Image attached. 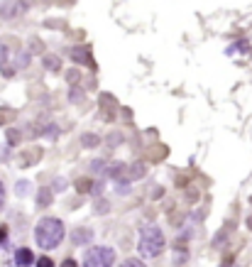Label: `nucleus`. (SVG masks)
Segmentation results:
<instances>
[{
  "label": "nucleus",
  "mask_w": 252,
  "mask_h": 267,
  "mask_svg": "<svg viewBox=\"0 0 252 267\" xmlns=\"http://www.w3.org/2000/svg\"><path fill=\"white\" fill-rule=\"evenodd\" d=\"M34 240L44 250H54L56 245L64 240V223L59 218H52V216L42 218L37 223V228H34Z\"/></svg>",
  "instance_id": "nucleus-1"
},
{
  "label": "nucleus",
  "mask_w": 252,
  "mask_h": 267,
  "mask_svg": "<svg viewBox=\"0 0 252 267\" xmlns=\"http://www.w3.org/2000/svg\"><path fill=\"white\" fill-rule=\"evenodd\" d=\"M164 233H162V228L157 225V223H147L140 228V243H137V250H140V255L142 257H157L162 255V250H164Z\"/></svg>",
  "instance_id": "nucleus-2"
},
{
  "label": "nucleus",
  "mask_w": 252,
  "mask_h": 267,
  "mask_svg": "<svg viewBox=\"0 0 252 267\" xmlns=\"http://www.w3.org/2000/svg\"><path fill=\"white\" fill-rule=\"evenodd\" d=\"M115 250L108 245H96L83 255V267H113Z\"/></svg>",
  "instance_id": "nucleus-3"
},
{
  "label": "nucleus",
  "mask_w": 252,
  "mask_h": 267,
  "mask_svg": "<svg viewBox=\"0 0 252 267\" xmlns=\"http://www.w3.org/2000/svg\"><path fill=\"white\" fill-rule=\"evenodd\" d=\"M71 240L76 245H86L93 240V231L88 225H78V228H74V233H71Z\"/></svg>",
  "instance_id": "nucleus-4"
},
{
  "label": "nucleus",
  "mask_w": 252,
  "mask_h": 267,
  "mask_svg": "<svg viewBox=\"0 0 252 267\" xmlns=\"http://www.w3.org/2000/svg\"><path fill=\"white\" fill-rule=\"evenodd\" d=\"M15 265H17V267L34 265V253L30 250V248H20V250L15 253Z\"/></svg>",
  "instance_id": "nucleus-5"
},
{
  "label": "nucleus",
  "mask_w": 252,
  "mask_h": 267,
  "mask_svg": "<svg viewBox=\"0 0 252 267\" xmlns=\"http://www.w3.org/2000/svg\"><path fill=\"white\" fill-rule=\"evenodd\" d=\"M22 8H25L22 3H5L3 10H0V15H3V17H15L17 12H22Z\"/></svg>",
  "instance_id": "nucleus-6"
},
{
  "label": "nucleus",
  "mask_w": 252,
  "mask_h": 267,
  "mask_svg": "<svg viewBox=\"0 0 252 267\" xmlns=\"http://www.w3.org/2000/svg\"><path fill=\"white\" fill-rule=\"evenodd\" d=\"M71 56L76 59L78 64H86V67H93V59L88 56L86 49H71Z\"/></svg>",
  "instance_id": "nucleus-7"
},
{
  "label": "nucleus",
  "mask_w": 252,
  "mask_h": 267,
  "mask_svg": "<svg viewBox=\"0 0 252 267\" xmlns=\"http://www.w3.org/2000/svg\"><path fill=\"white\" fill-rule=\"evenodd\" d=\"M81 145L88 147V150H91V147H98L100 145V137H98V135H93V133H86V135H81Z\"/></svg>",
  "instance_id": "nucleus-8"
},
{
  "label": "nucleus",
  "mask_w": 252,
  "mask_h": 267,
  "mask_svg": "<svg viewBox=\"0 0 252 267\" xmlns=\"http://www.w3.org/2000/svg\"><path fill=\"white\" fill-rule=\"evenodd\" d=\"M42 64L44 67H47V71H59V64H61V61H59V56H44L42 59Z\"/></svg>",
  "instance_id": "nucleus-9"
},
{
  "label": "nucleus",
  "mask_w": 252,
  "mask_h": 267,
  "mask_svg": "<svg viewBox=\"0 0 252 267\" xmlns=\"http://www.w3.org/2000/svg\"><path fill=\"white\" fill-rule=\"evenodd\" d=\"M37 199H39V201H37L39 206H49V203H52V189H42Z\"/></svg>",
  "instance_id": "nucleus-10"
},
{
  "label": "nucleus",
  "mask_w": 252,
  "mask_h": 267,
  "mask_svg": "<svg viewBox=\"0 0 252 267\" xmlns=\"http://www.w3.org/2000/svg\"><path fill=\"white\" fill-rule=\"evenodd\" d=\"M76 189L81 191V194H86V191L93 189V184H91V179H78V181H76Z\"/></svg>",
  "instance_id": "nucleus-11"
},
{
  "label": "nucleus",
  "mask_w": 252,
  "mask_h": 267,
  "mask_svg": "<svg viewBox=\"0 0 252 267\" xmlns=\"http://www.w3.org/2000/svg\"><path fill=\"white\" fill-rule=\"evenodd\" d=\"M15 191H17V196H25V194L30 191V181H20V184L15 187Z\"/></svg>",
  "instance_id": "nucleus-12"
},
{
  "label": "nucleus",
  "mask_w": 252,
  "mask_h": 267,
  "mask_svg": "<svg viewBox=\"0 0 252 267\" xmlns=\"http://www.w3.org/2000/svg\"><path fill=\"white\" fill-rule=\"evenodd\" d=\"M37 267H54V262H52L49 257H39V260H37Z\"/></svg>",
  "instance_id": "nucleus-13"
},
{
  "label": "nucleus",
  "mask_w": 252,
  "mask_h": 267,
  "mask_svg": "<svg viewBox=\"0 0 252 267\" xmlns=\"http://www.w3.org/2000/svg\"><path fill=\"white\" fill-rule=\"evenodd\" d=\"M5 61H8V49H5V45H0V64L5 67Z\"/></svg>",
  "instance_id": "nucleus-14"
},
{
  "label": "nucleus",
  "mask_w": 252,
  "mask_h": 267,
  "mask_svg": "<svg viewBox=\"0 0 252 267\" xmlns=\"http://www.w3.org/2000/svg\"><path fill=\"white\" fill-rule=\"evenodd\" d=\"M8 137H10V145H17V140H20V133H17V130H10V133H8Z\"/></svg>",
  "instance_id": "nucleus-15"
},
{
  "label": "nucleus",
  "mask_w": 252,
  "mask_h": 267,
  "mask_svg": "<svg viewBox=\"0 0 252 267\" xmlns=\"http://www.w3.org/2000/svg\"><path fill=\"white\" fill-rule=\"evenodd\" d=\"M122 267H144V265L140 262V260H125V262H122Z\"/></svg>",
  "instance_id": "nucleus-16"
},
{
  "label": "nucleus",
  "mask_w": 252,
  "mask_h": 267,
  "mask_svg": "<svg viewBox=\"0 0 252 267\" xmlns=\"http://www.w3.org/2000/svg\"><path fill=\"white\" fill-rule=\"evenodd\" d=\"M27 61H30V54H20V56H17V67H27Z\"/></svg>",
  "instance_id": "nucleus-17"
},
{
  "label": "nucleus",
  "mask_w": 252,
  "mask_h": 267,
  "mask_svg": "<svg viewBox=\"0 0 252 267\" xmlns=\"http://www.w3.org/2000/svg\"><path fill=\"white\" fill-rule=\"evenodd\" d=\"M3 206H5V187H3V181H0V211H3Z\"/></svg>",
  "instance_id": "nucleus-18"
},
{
  "label": "nucleus",
  "mask_w": 252,
  "mask_h": 267,
  "mask_svg": "<svg viewBox=\"0 0 252 267\" xmlns=\"http://www.w3.org/2000/svg\"><path fill=\"white\" fill-rule=\"evenodd\" d=\"M54 189H56V191H61V189H66V181H64V179H56Z\"/></svg>",
  "instance_id": "nucleus-19"
},
{
  "label": "nucleus",
  "mask_w": 252,
  "mask_h": 267,
  "mask_svg": "<svg viewBox=\"0 0 252 267\" xmlns=\"http://www.w3.org/2000/svg\"><path fill=\"white\" fill-rule=\"evenodd\" d=\"M5 240H8V228L0 225V243H5Z\"/></svg>",
  "instance_id": "nucleus-20"
},
{
  "label": "nucleus",
  "mask_w": 252,
  "mask_h": 267,
  "mask_svg": "<svg viewBox=\"0 0 252 267\" xmlns=\"http://www.w3.org/2000/svg\"><path fill=\"white\" fill-rule=\"evenodd\" d=\"M61 267H78V265H76V260H71V257H69V260L61 262Z\"/></svg>",
  "instance_id": "nucleus-21"
},
{
  "label": "nucleus",
  "mask_w": 252,
  "mask_h": 267,
  "mask_svg": "<svg viewBox=\"0 0 252 267\" xmlns=\"http://www.w3.org/2000/svg\"><path fill=\"white\" fill-rule=\"evenodd\" d=\"M247 225H250V228H252V216H250V221H247Z\"/></svg>",
  "instance_id": "nucleus-22"
}]
</instances>
